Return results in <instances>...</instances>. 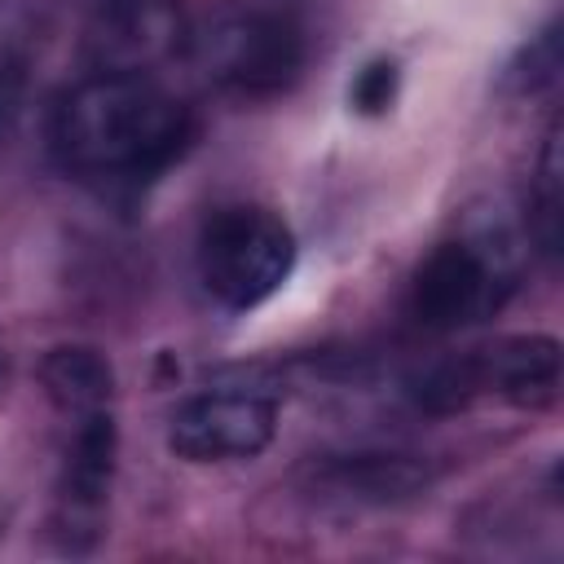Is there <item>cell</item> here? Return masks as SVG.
Instances as JSON below:
<instances>
[{
  "label": "cell",
  "instance_id": "cell-13",
  "mask_svg": "<svg viewBox=\"0 0 564 564\" xmlns=\"http://www.w3.org/2000/svg\"><path fill=\"white\" fill-rule=\"evenodd\" d=\"M397 84H401V70L392 57H375L357 70L352 88H348V101L357 115H383L392 101H397Z\"/></svg>",
  "mask_w": 564,
  "mask_h": 564
},
{
  "label": "cell",
  "instance_id": "cell-8",
  "mask_svg": "<svg viewBox=\"0 0 564 564\" xmlns=\"http://www.w3.org/2000/svg\"><path fill=\"white\" fill-rule=\"evenodd\" d=\"M471 352L480 392H494L520 410H542L560 397V344L551 335H511Z\"/></svg>",
  "mask_w": 564,
  "mask_h": 564
},
{
  "label": "cell",
  "instance_id": "cell-7",
  "mask_svg": "<svg viewBox=\"0 0 564 564\" xmlns=\"http://www.w3.org/2000/svg\"><path fill=\"white\" fill-rule=\"evenodd\" d=\"M189 22L176 0H106L88 22V62L97 70L150 75L176 53H189Z\"/></svg>",
  "mask_w": 564,
  "mask_h": 564
},
{
  "label": "cell",
  "instance_id": "cell-4",
  "mask_svg": "<svg viewBox=\"0 0 564 564\" xmlns=\"http://www.w3.org/2000/svg\"><path fill=\"white\" fill-rule=\"evenodd\" d=\"M511 291V247L489 234L449 238L427 251L410 278V317L423 330H458L480 322Z\"/></svg>",
  "mask_w": 564,
  "mask_h": 564
},
{
  "label": "cell",
  "instance_id": "cell-3",
  "mask_svg": "<svg viewBox=\"0 0 564 564\" xmlns=\"http://www.w3.org/2000/svg\"><path fill=\"white\" fill-rule=\"evenodd\" d=\"M198 70L229 97L264 101L304 70V31L282 9H229L189 35Z\"/></svg>",
  "mask_w": 564,
  "mask_h": 564
},
{
  "label": "cell",
  "instance_id": "cell-6",
  "mask_svg": "<svg viewBox=\"0 0 564 564\" xmlns=\"http://www.w3.org/2000/svg\"><path fill=\"white\" fill-rule=\"evenodd\" d=\"M66 423H70V441H66L62 485H57V529H62L70 551H84L101 533V516H106V498H110V480H115L119 436H115L110 405L75 414Z\"/></svg>",
  "mask_w": 564,
  "mask_h": 564
},
{
  "label": "cell",
  "instance_id": "cell-11",
  "mask_svg": "<svg viewBox=\"0 0 564 564\" xmlns=\"http://www.w3.org/2000/svg\"><path fill=\"white\" fill-rule=\"evenodd\" d=\"M560 119H551L546 137H542V154H538V181H533V234L542 242V251H560Z\"/></svg>",
  "mask_w": 564,
  "mask_h": 564
},
{
  "label": "cell",
  "instance_id": "cell-5",
  "mask_svg": "<svg viewBox=\"0 0 564 564\" xmlns=\"http://www.w3.org/2000/svg\"><path fill=\"white\" fill-rule=\"evenodd\" d=\"M278 405L251 388H220L189 397L167 419V449L185 463H229L256 458L273 445Z\"/></svg>",
  "mask_w": 564,
  "mask_h": 564
},
{
  "label": "cell",
  "instance_id": "cell-2",
  "mask_svg": "<svg viewBox=\"0 0 564 564\" xmlns=\"http://www.w3.org/2000/svg\"><path fill=\"white\" fill-rule=\"evenodd\" d=\"M194 264H198L203 291L220 308L247 313V308L264 304L291 278V269H295V234L269 207L229 203V207H216L203 220L198 247H194Z\"/></svg>",
  "mask_w": 564,
  "mask_h": 564
},
{
  "label": "cell",
  "instance_id": "cell-9",
  "mask_svg": "<svg viewBox=\"0 0 564 564\" xmlns=\"http://www.w3.org/2000/svg\"><path fill=\"white\" fill-rule=\"evenodd\" d=\"M432 480L427 463L414 454H339L317 467V485L357 502H401L423 494Z\"/></svg>",
  "mask_w": 564,
  "mask_h": 564
},
{
  "label": "cell",
  "instance_id": "cell-10",
  "mask_svg": "<svg viewBox=\"0 0 564 564\" xmlns=\"http://www.w3.org/2000/svg\"><path fill=\"white\" fill-rule=\"evenodd\" d=\"M40 383L48 392V401L57 405L62 419L88 414V410H106L115 401V370L97 348L84 344H62L48 348L40 361Z\"/></svg>",
  "mask_w": 564,
  "mask_h": 564
},
{
  "label": "cell",
  "instance_id": "cell-1",
  "mask_svg": "<svg viewBox=\"0 0 564 564\" xmlns=\"http://www.w3.org/2000/svg\"><path fill=\"white\" fill-rule=\"evenodd\" d=\"M189 141V106L137 70H93L62 97L53 119L62 163L97 181H150L172 167Z\"/></svg>",
  "mask_w": 564,
  "mask_h": 564
},
{
  "label": "cell",
  "instance_id": "cell-12",
  "mask_svg": "<svg viewBox=\"0 0 564 564\" xmlns=\"http://www.w3.org/2000/svg\"><path fill=\"white\" fill-rule=\"evenodd\" d=\"M555 75H560V26L551 22L538 40H529L524 48H520V57L507 66V84L516 88V93H538V88H546V84H555Z\"/></svg>",
  "mask_w": 564,
  "mask_h": 564
}]
</instances>
